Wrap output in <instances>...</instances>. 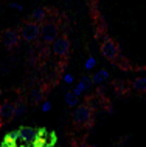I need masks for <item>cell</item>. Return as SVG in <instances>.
<instances>
[{"label":"cell","instance_id":"obj_19","mask_svg":"<svg viewBox=\"0 0 146 147\" xmlns=\"http://www.w3.org/2000/svg\"><path fill=\"white\" fill-rule=\"evenodd\" d=\"M47 144H48V141H47L44 136H39L37 140L33 142V147H44V146H47Z\"/></svg>","mask_w":146,"mask_h":147},{"label":"cell","instance_id":"obj_3","mask_svg":"<svg viewBox=\"0 0 146 147\" xmlns=\"http://www.w3.org/2000/svg\"><path fill=\"white\" fill-rule=\"evenodd\" d=\"M41 37L45 43H53L59 37V26L51 20L44 22L41 25Z\"/></svg>","mask_w":146,"mask_h":147},{"label":"cell","instance_id":"obj_13","mask_svg":"<svg viewBox=\"0 0 146 147\" xmlns=\"http://www.w3.org/2000/svg\"><path fill=\"white\" fill-rule=\"evenodd\" d=\"M3 141H5V142H10V144H19V141H20V135H19V130H14V132L8 133Z\"/></svg>","mask_w":146,"mask_h":147},{"label":"cell","instance_id":"obj_9","mask_svg":"<svg viewBox=\"0 0 146 147\" xmlns=\"http://www.w3.org/2000/svg\"><path fill=\"white\" fill-rule=\"evenodd\" d=\"M110 78L109 71L107 70H98L95 74L92 76V81H93V85H101L104 84V82H107Z\"/></svg>","mask_w":146,"mask_h":147},{"label":"cell","instance_id":"obj_2","mask_svg":"<svg viewBox=\"0 0 146 147\" xmlns=\"http://www.w3.org/2000/svg\"><path fill=\"white\" fill-rule=\"evenodd\" d=\"M72 119L76 125H81V127L90 125L92 124V109H90L87 104L78 105L76 109L73 110Z\"/></svg>","mask_w":146,"mask_h":147},{"label":"cell","instance_id":"obj_6","mask_svg":"<svg viewBox=\"0 0 146 147\" xmlns=\"http://www.w3.org/2000/svg\"><path fill=\"white\" fill-rule=\"evenodd\" d=\"M19 39H20V33L14 28H10V30H5L2 34V42L6 48H13L19 43Z\"/></svg>","mask_w":146,"mask_h":147},{"label":"cell","instance_id":"obj_18","mask_svg":"<svg viewBox=\"0 0 146 147\" xmlns=\"http://www.w3.org/2000/svg\"><path fill=\"white\" fill-rule=\"evenodd\" d=\"M95 65H96V59L95 57H87V61H86V63H84V68L86 70H92Z\"/></svg>","mask_w":146,"mask_h":147},{"label":"cell","instance_id":"obj_1","mask_svg":"<svg viewBox=\"0 0 146 147\" xmlns=\"http://www.w3.org/2000/svg\"><path fill=\"white\" fill-rule=\"evenodd\" d=\"M19 33H20V37L23 40L26 42H36L39 37H41V25L33 20H26L22 23L20 30H19Z\"/></svg>","mask_w":146,"mask_h":147},{"label":"cell","instance_id":"obj_25","mask_svg":"<svg viewBox=\"0 0 146 147\" xmlns=\"http://www.w3.org/2000/svg\"><path fill=\"white\" fill-rule=\"evenodd\" d=\"M44 147H54V146H51V144H47V146H44Z\"/></svg>","mask_w":146,"mask_h":147},{"label":"cell","instance_id":"obj_12","mask_svg":"<svg viewBox=\"0 0 146 147\" xmlns=\"http://www.w3.org/2000/svg\"><path fill=\"white\" fill-rule=\"evenodd\" d=\"M30 98L34 104H39V102H42V99H44V91L41 88H33L30 93Z\"/></svg>","mask_w":146,"mask_h":147},{"label":"cell","instance_id":"obj_20","mask_svg":"<svg viewBox=\"0 0 146 147\" xmlns=\"http://www.w3.org/2000/svg\"><path fill=\"white\" fill-rule=\"evenodd\" d=\"M62 79H64V82H65L67 85H72L73 82H75V78H73V74H70V73H65V74H64V78H62Z\"/></svg>","mask_w":146,"mask_h":147},{"label":"cell","instance_id":"obj_15","mask_svg":"<svg viewBox=\"0 0 146 147\" xmlns=\"http://www.w3.org/2000/svg\"><path fill=\"white\" fill-rule=\"evenodd\" d=\"M79 82L82 85L86 87V90H89L90 87L93 85V81H92V76H87V74H84V76H81V79H79Z\"/></svg>","mask_w":146,"mask_h":147},{"label":"cell","instance_id":"obj_4","mask_svg":"<svg viewBox=\"0 0 146 147\" xmlns=\"http://www.w3.org/2000/svg\"><path fill=\"white\" fill-rule=\"evenodd\" d=\"M101 54L103 57H106L107 61H115L118 57V53H120V50H118V45L115 42L112 40V39H109L107 36H104V39H103V43H101Z\"/></svg>","mask_w":146,"mask_h":147},{"label":"cell","instance_id":"obj_14","mask_svg":"<svg viewBox=\"0 0 146 147\" xmlns=\"http://www.w3.org/2000/svg\"><path fill=\"white\" fill-rule=\"evenodd\" d=\"M134 88L137 91H145L146 93V76L137 78L135 81H134Z\"/></svg>","mask_w":146,"mask_h":147},{"label":"cell","instance_id":"obj_17","mask_svg":"<svg viewBox=\"0 0 146 147\" xmlns=\"http://www.w3.org/2000/svg\"><path fill=\"white\" fill-rule=\"evenodd\" d=\"M26 112V105L23 104V102H17L16 104V113H14V116H20V115H23Z\"/></svg>","mask_w":146,"mask_h":147},{"label":"cell","instance_id":"obj_16","mask_svg":"<svg viewBox=\"0 0 146 147\" xmlns=\"http://www.w3.org/2000/svg\"><path fill=\"white\" fill-rule=\"evenodd\" d=\"M72 91H73V94H76V96L79 98L81 94H84V93H86V91H87V90H86V87L82 85L81 82H78V84L73 87V90H72Z\"/></svg>","mask_w":146,"mask_h":147},{"label":"cell","instance_id":"obj_22","mask_svg":"<svg viewBox=\"0 0 146 147\" xmlns=\"http://www.w3.org/2000/svg\"><path fill=\"white\" fill-rule=\"evenodd\" d=\"M56 140H58V138H56V133H54V132H50V141H48V144L54 146V144H56Z\"/></svg>","mask_w":146,"mask_h":147},{"label":"cell","instance_id":"obj_21","mask_svg":"<svg viewBox=\"0 0 146 147\" xmlns=\"http://www.w3.org/2000/svg\"><path fill=\"white\" fill-rule=\"evenodd\" d=\"M41 110H42L44 113L50 112V110H51V102H50V101H44V102L41 104Z\"/></svg>","mask_w":146,"mask_h":147},{"label":"cell","instance_id":"obj_8","mask_svg":"<svg viewBox=\"0 0 146 147\" xmlns=\"http://www.w3.org/2000/svg\"><path fill=\"white\" fill-rule=\"evenodd\" d=\"M16 113V104L11 101H5L0 104V119L2 121H11Z\"/></svg>","mask_w":146,"mask_h":147},{"label":"cell","instance_id":"obj_24","mask_svg":"<svg viewBox=\"0 0 146 147\" xmlns=\"http://www.w3.org/2000/svg\"><path fill=\"white\" fill-rule=\"evenodd\" d=\"M73 147H90L89 144H86V142H75Z\"/></svg>","mask_w":146,"mask_h":147},{"label":"cell","instance_id":"obj_5","mask_svg":"<svg viewBox=\"0 0 146 147\" xmlns=\"http://www.w3.org/2000/svg\"><path fill=\"white\" fill-rule=\"evenodd\" d=\"M69 50H70V40L67 36H59L56 40L51 43V51H53L54 56L62 57L69 53Z\"/></svg>","mask_w":146,"mask_h":147},{"label":"cell","instance_id":"obj_7","mask_svg":"<svg viewBox=\"0 0 146 147\" xmlns=\"http://www.w3.org/2000/svg\"><path fill=\"white\" fill-rule=\"evenodd\" d=\"M19 135H20V141H23L25 144H31L37 140L39 135V129H33V127H20L19 129Z\"/></svg>","mask_w":146,"mask_h":147},{"label":"cell","instance_id":"obj_23","mask_svg":"<svg viewBox=\"0 0 146 147\" xmlns=\"http://www.w3.org/2000/svg\"><path fill=\"white\" fill-rule=\"evenodd\" d=\"M10 8H14L16 11H22L23 9V6L19 5V3H10Z\"/></svg>","mask_w":146,"mask_h":147},{"label":"cell","instance_id":"obj_10","mask_svg":"<svg viewBox=\"0 0 146 147\" xmlns=\"http://www.w3.org/2000/svg\"><path fill=\"white\" fill-rule=\"evenodd\" d=\"M45 17H47V9L44 6L34 8V11L31 13V19H33V22H36V23H44Z\"/></svg>","mask_w":146,"mask_h":147},{"label":"cell","instance_id":"obj_11","mask_svg":"<svg viewBox=\"0 0 146 147\" xmlns=\"http://www.w3.org/2000/svg\"><path fill=\"white\" fill-rule=\"evenodd\" d=\"M64 101L69 107H75V109L78 107V104H79V98H78L76 94H73V91H67V93L64 94Z\"/></svg>","mask_w":146,"mask_h":147}]
</instances>
